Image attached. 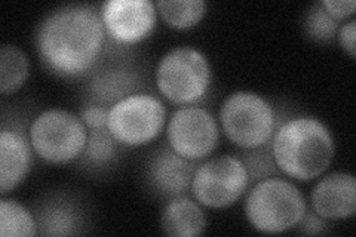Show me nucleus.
<instances>
[{
  "label": "nucleus",
  "instance_id": "nucleus-1",
  "mask_svg": "<svg viewBox=\"0 0 356 237\" xmlns=\"http://www.w3.org/2000/svg\"><path fill=\"white\" fill-rule=\"evenodd\" d=\"M106 30L99 13L89 5H67L44 18L36 33L42 64L60 77H79L95 65Z\"/></svg>",
  "mask_w": 356,
  "mask_h": 237
},
{
  "label": "nucleus",
  "instance_id": "nucleus-2",
  "mask_svg": "<svg viewBox=\"0 0 356 237\" xmlns=\"http://www.w3.org/2000/svg\"><path fill=\"white\" fill-rule=\"evenodd\" d=\"M336 145L332 135L315 117H296L276 131L272 154L280 171L298 181L324 174L332 162Z\"/></svg>",
  "mask_w": 356,
  "mask_h": 237
},
{
  "label": "nucleus",
  "instance_id": "nucleus-3",
  "mask_svg": "<svg viewBox=\"0 0 356 237\" xmlns=\"http://www.w3.org/2000/svg\"><path fill=\"white\" fill-rule=\"evenodd\" d=\"M306 212V199L300 188L277 177L261 179L245 200L248 221L261 233L277 234L291 230Z\"/></svg>",
  "mask_w": 356,
  "mask_h": 237
},
{
  "label": "nucleus",
  "instance_id": "nucleus-4",
  "mask_svg": "<svg viewBox=\"0 0 356 237\" xmlns=\"http://www.w3.org/2000/svg\"><path fill=\"white\" fill-rule=\"evenodd\" d=\"M211 83V67L207 56L191 47L170 51L156 70L159 92L174 104H195L202 99Z\"/></svg>",
  "mask_w": 356,
  "mask_h": 237
},
{
  "label": "nucleus",
  "instance_id": "nucleus-5",
  "mask_svg": "<svg viewBox=\"0 0 356 237\" xmlns=\"http://www.w3.org/2000/svg\"><path fill=\"white\" fill-rule=\"evenodd\" d=\"M29 138L40 159L61 165L77 159L83 153L88 128L74 113L51 108L33 120Z\"/></svg>",
  "mask_w": 356,
  "mask_h": 237
},
{
  "label": "nucleus",
  "instance_id": "nucleus-6",
  "mask_svg": "<svg viewBox=\"0 0 356 237\" xmlns=\"http://www.w3.org/2000/svg\"><path fill=\"white\" fill-rule=\"evenodd\" d=\"M220 122L233 144L243 150H252L266 145L272 138L275 111L261 95L239 91L222 103Z\"/></svg>",
  "mask_w": 356,
  "mask_h": 237
},
{
  "label": "nucleus",
  "instance_id": "nucleus-7",
  "mask_svg": "<svg viewBox=\"0 0 356 237\" xmlns=\"http://www.w3.org/2000/svg\"><path fill=\"white\" fill-rule=\"evenodd\" d=\"M166 111L159 98L150 94H131L108 110L107 128L120 145L140 147L161 133Z\"/></svg>",
  "mask_w": 356,
  "mask_h": 237
},
{
  "label": "nucleus",
  "instance_id": "nucleus-8",
  "mask_svg": "<svg viewBox=\"0 0 356 237\" xmlns=\"http://www.w3.org/2000/svg\"><path fill=\"white\" fill-rule=\"evenodd\" d=\"M250 175L235 156H218L199 165L192 179V193L202 206L229 208L247 191Z\"/></svg>",
  "mask_w": 356,
  "mask_h": 237
},
{
  "label": "nucleus",
  "instance_id": "nucleus-9",
  "mask_svg": "<svg viewBox=\"0 0 356 237\" xmlns=\"http://www.w3.org/2000/svg\"><path fill=\"white\" fill-rule=\"evenodd\" d=\"M166 138L177 154L196 162L216 150L220 132L214 116L208 110L188 106L174 113L166 129Z\"/></svg>",
  "mask_w": 356,
  "mask_h": 237
},
{
  "label": "nucleus",
  "instance_id": "nucleus-10",
  "mask_svg": "<svg viewBox=\"0 0 356 237\" xmlns=\"http://www.w3.org/2000/svg\"><path fill=\"white\" fill-rule=\"evenodd\" d=\"M107 35L118 43L132 44L146 39L158 19V9L150 0H107L102 5Z\"/></svg>",
  "mask_w": 356,
  "mask_h": 237
},
{
  "label": "nucleus",
  "instance_id": "nucleus-11",
  "mask_svg": "<svg viewBox=\"0 0 356 237\" xmlns=\"http://www.w3.org/2000/svg\"><path fill=\"white\" fill-rule=\"evenodd\" d=\"M195 162L177 154L170 145L156 150L147 163V181L156 195L166 199L184 196L192 186Z\"/></svg>",
  "mask_w": 356,
  "mask_h": 237
},
{
  "label": "nucleus",
  "instance_id": "nucleus-12",
  "mask_svg": "<svg viewBox=\"0 0 356 237\" xmlns=\"http://www.w3.org/2000/svg\"><path fill=\"white\" fill-rule=\"evenodd\" d=\"M312 209L325 220H346L356 212V178L334 172L322 178L312 190Z\"/></svg>",
  "mask_w": 356,
  "mask_h": 237
},
{
  "label": "nucleus",
  "instance_id": "nucleus-13",
  "mask_svg": "<svg viewBox=\"0 0 356 237\" xmlns=\"http://www.w3.org/2000/svg\"><path fill=\"white\" fill-rule=\"evenodd\" d=\"M31 142L19 131L3 128L0 133V193L2 196L24 181L31 167Z\"/></svg>",
  "mask_w": 356,
  "mask_h": 237
},
{
  "label": "nucleus",
  "instance_id": "nucleus-14",
  "mask_svg": "<svg viewBox=\"0 0 356 237\" xmlns=\"http://www.w3.org/2000/svg\"><path fill=\"white\" fill-rule=\"evenodd\" d=\"M161 225L165 234L172 237H193L205 231L207 217L196 202L180 196L171 202L162 211Z\"/></svg>",
  "mask_w": 356,
  "mask_h": 237
},
{
  "label": "nucleus",
  "instance_id": "nucleus-15",
  "mask_svg": "<svg viewBox=\"0 0 356 237\" xmlns=\"http://www.w3.org/2000/svg\"><path fill=\"white\" fill-rule=\"evenodd\" d=\"M136 88V77L132 73L122 69H111L94 77L91 82V94L98 103L116 104L118 101L134 94Z\"/></svg>",
  "mask_w": 356,
  "mask_h": 237
},
{
  "label": "nucleus",
  "instance_id": "nucleus-16",
  "mask_svg": "<svg viewBox=\"0 0 356 237\" xmlns=\"http://www.w3.org/2000/svg\"><path fill=\"white\" fill-rule=\"evenodd\" d=\"M30 74L29 56L15 44L0 48V92L9 95L24 86Z\"/></svg>",
  "mask_w": 356,
  "mask_h": 237
},
{
  "label": "nucleus",
  "instance_id": "nucleus-17",
  "mask_svg": "<svg viewBox=\"0 0 356 237\" xmlns=\"http://www.w3.org/2000/svg\"><path fill=\"white\" fill-rule=\"evenodd\" d=\"M154 6L166 24L178 30L195 27L207 13L204 0H159Z\"/></svg>",
  "mask_w": 356,
  "mask_h": 237
},
{
  "label": "nucleus",
  "instance_id": "nucleus-18",
  "mask_svg": "<svg viewBox=\"0 0 356 237\" xmlns=\"http://www.w3.org/2000/svg\"><path fill=\"white\" fill-rule=\"evenodd\" d=\"M38 233V225L27 208L10 199L0 200V236L30 237Z\"/></svg>",
  "mask_w": 356,
  "mask_h": 237
},
{
  "label": "nucleus",
  "instance_id": "nucleus-19",
  "mask_svg": "<svg viewBox=\"0 0 356 237\" xmlns=\"http://www.w3.org/2000/svg\"><path fill=\"white\" fill-rule=\"evenodd\" d=\"M119 142L110 133L108 128L88 129V141L82 162L88 166H106L115 161Z\"/></svg>",
  "mask_w": 356,
  "mask_h": 237
},
{
  "label": "nucleus",
  "instance_id": "nucleus-20",
  "mask_svg": "<svg viewBox=\"0 0 356 237\" xmlns=\"http://www.w3.org/2000/svg\"><path fill=\"white\" fill-rule=\"evenodd\" d=\"M40 227L42 234L69 236L76 233L79 222H77V215L72 206L65 203H54L42 212Z\"/></svg>",
  "mask_w": 356,
  "mask_h": 237
},
{
  "label": "nucleus",
  "instance_id": "nucleus-21",
  "mask_svg": "<svg viewBox=\"0 0 356 237\" xmlns=\"http://www.w3.org/2000/svg\"><path fill=\"white\" fill-rule=\"evenodd\" d=\"M305 30L310 39L319 43H328L336 36L339 21L331 18L321 3H316L309 9L305 21Z\"/></svg>",
  "mask_w": 356,
  "mask_h": 237
},
{
  "label": "nucleus",
  "instance_id": "nucleus-22",
  "mask_svg": "<svg viewBox=\"0 0 356 237\" xmlns=\"http://www.w3.org/2000/svg\"><path fill=\"white\" fill-rule=\"evenodd\" d=\"M263 147L250 150L247 154H245L243 159H241L243 162L245 167H247L248 175H250V181L251 179L252 181H255V179L270 178V175H273L277 171L273 154H269L267 152H264Z\"/></svg>",
  "mask_w": 356,
  "mask_h": 237
},
{
  "label": "nucleus",
  "instance_id": "nucleus-23",
  "mask_svg": "<svg viewBox=\"0 0 356 237\" xmlns=\"http://www.w3.org/2000/svg\"><path fill=\"white\" fill-rule=\"evenodd\" d=\"M81 119L88 129L107 128L108 111L103 106H88L82 110Z\"/></svg>",
  "mask_w": 356,
  "mask_h": 237
},
{
  "label": "nucleus",
  "instance_id": "nucleus-24",
  "mask_svg": "<svg viewBox=\"0 0 356 237\" xmlns=\"http://www.w3.org/2000/svg\"><path fill=\"white\" fill-rule=\"evenodd\" d=\"M321 6L327 10V14L336 21L344 19L353 15L356 2L355 0H324Z\"/></svg>",
  "mask_w": 356,
  "mask_h": 237
},
{
  "label": "nucleus",
  "instance_id": "nucleus-25",
  "mask_svg": "<svg viewBox=\"0 0 356 237\" xmlns=\"http://www.w3.org/2000/svg\"><path fill=\"white\" fill-rule=\"evenodd\" d=\"M356 19H350L346 24L341 26L339 30V42L340 47L346 51L352 58L356 56Z\"/></svg>",
  "mask_w": 356,
  "mask_h": 237
},
{
  "label": "nucleus",
  "instance_id": "nucleus-26",
  "mask_svg": "<svg viewBox=\"0 0 356 237\" xmlns=\"http://www.w3.org/2000/svg\"><path fill=\"white\" fill-rule=\"evenodd\" d=\"M300 222H302L303 231L306 234H319V233H324V230L327 229L325 218L319 217L315 212H309V213L306 212L303 220Z\"/></svg>",
  "mask_w": 356,
  "mask_h": 237
}]
</instances>
